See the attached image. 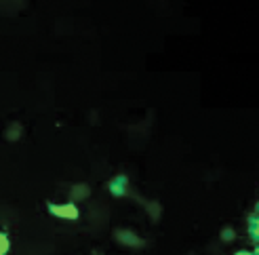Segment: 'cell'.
Segmentation results:
<instances>
[{
  "instance_id": "7",
  "label": "cell",
  "mask_w": 259,
  "mask_h": 255,
  "mask_svg": "<svg viewBox=\"0 0 259 255\" xmlns=\"http://www.w3.org/2000/svg\"><path fill=\"white\" fill-rule=\"evenodd\" d=\"M144 207H146V211H148V215L154 220V222H158L160 220V215H162V207H160V202H156V200H148V202H144Z\"/></svg>"
},
{
  "instance_id": "2",
  "label": "cell",
  "mask_w": 259,
  "mask_h": 255,
  "mask_svg": "<svg viewBox=\"0 0 259 255\" xmlns=\"http://www.w3.org/2000/svg\"><path fill=\"white\" fill-rule=\"evenodd\" d=\"M114 240L126 249H144L146 247V240L135 230H131V228H118V230H114Z\"/></svg>"
},
{
  "instance_id": "4",
  "label": "cell",
  "mask_w": 259,
  "mask_h": 255,
  "mask_svg": "<svg viewBox=\"0 0 259 255\" xmlns=\"http://www.w3.org/2000/svg\"><path fill=\"white\" fill-rule=\"evenodd\" d=\"M247 228H249V238L255 247H259V213H253L247 218Z\"/></svg>"
},
{
  "instance_id": "11",
  "label": "cell",
  "mask_w": 259,
  "mask_h": 255,
  "mask_svg": "<svg viewBox=\"0 0 259 255\" xmlns=\"http://www.w3.org/2000/svg\"><path fill=\"white\" fill-rule=\"evenodd\" d=\"M255 213H259V200H257V205H255Z\"/></svg>"
},
{
  "instance_id": "6",
  "label": "cell",
  "mask_w": 259,
  "mask_h": 255,
  "mask_svg": "<svg viewBox=\"0 0 259 255\" xmlns=\"http://www.w3.org/2000/svg\"><path fill=\"white\" fill-rule=\"evenodd\" d=\"M21 133H23L21 124L19 122H11L9 129H5V139H7V142H17V139L21 137Z\"/></svg>"
},
{
  "instance_id": "1",
  "label": "cell",
  "mask_w": 259,
  "mask_h": 255,
  "mask_svg": "<svg viewBox=\"0 0 259 255\" xmlns=\"http://www.w3.org/2000/svg\"><path fill=\"white\" fill-rule=\"evenodd\" d=\"M47 211L51 218L55 220H66V222H76L80 218L78 202L68 200V202H47Z\"/></svg>"
},
{
  "instance_id": "3",
  "label": "cell",
  "mask_w": 259,
  "mask_h": 255,
  "mask_svg": "<svg viewBox=\"0 0 259 255\" xmlns=\"http://www.w3.org/2000/svg\"><path fill=\"white\" fill-rule=\"evenodd\" d=\"M108 192L114 196V198H122L128 194V177L126 175H114L112 180L108 182Z\"/></svg>"
},
{
  "instance_id": "10",
  "label": "cell",
  "mask_w": 259,
  "mask_h": 255,
  "mask_svg": "<svg viewBox=\"0 0 259 255\" xmlns=\"http://www.w3.org/2000/svg\"><path fill=\"white\" fill-rule=\"evenodd\" d=\"M234 255H257L255 251H247V249H240V251H236Z\"/></svg>"
},
{
  "instance_id": "8",
  "label": "cell",
  "mask_w": 259,
  "mask_h": 255,
  "mask_svg": "<svg viewBox=\"0 0 259 255\" xmlns=\"http://www.w3.org/2000/svg\"><path fill=\"white\" fill-rule=\"evenodd\" d=\"M219 238H222L224 243H234L236 240V230L232 226H224L222 232H219Z\"/></svg>"
},
{
  "instance_id": "9",
  "label": "cell",
  "mask_w": 259,
  "mask_h": 255,
  "mask_svg": "<svg viewBox=\"0 0 259 255\" xmlns=\"http://www.w3.org/2000/svg\"><path fill=\"white\" fill-rule=\"evenodd\" d=\"M11 253V236L7 230L0 232V255H9Z\"/></svg>"
},
{
  "instance_id": "5",
  "label": "cell",
  "mask_w": 259,
  "mask_h": 255,
  "mask_svg": "<svg viewBox=\"0 0 259 255\" xmlns=\"http://www.w3.org/2000/svg\"><path fill=\"white\" fill-rule=\"evenodd\" d=\"M89 194H91V188H89L87 184H74L72 190H70V200L82 202V200L89 198Z\"/></svg>"
}]
</instances>
